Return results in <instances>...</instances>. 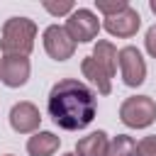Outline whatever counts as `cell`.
Segmentation results:
<instances>
[{"label": "cell", "mask_w": 156, "mask_h": 156, "mask_svg": "<svg viewBox=\"0 0 156 156\" xmlns=\"http://www.w3.org/2000/svg\"><path fill=\"white\" fill-rule=\"evenodd\" d=\"M107 146H110L107 132L98 129V132H90L88 136H80L73 154L76 156H107Z\"/></svg>", "instance_id": "11"}, {"label": "cell", "mask_w": 156, "mask_h": 156, "mask_svg": "<svg viewBox=\"0 0 156 156\" xmlns=\"http://www.w3.org/2000/svg\"><path fill=\"white\" fill-rule=\"evenodd\" d=\"M80 73H83V78H88V83H90L100 95H110V93H112V80H110L107 73L95 63L93 56H85V58L80 61Z\"/></svg>", "instance_id": "12"}, {"label": "cell", "mask_w": 156, "mask_h": 156, "mask_svg": "<svg viewBox=\"0 0 156 156\" xmlns=\"http://www.w3.org/2000/svg\"><path fill=\"white\" fill-rule=\"evenodd\" d=\"M58 146H61V139L46 129H39L27 139V154L29 156H54L58 151Z\"/></svg>", "instance_id": "10"}, {"label": "cell", "mask_w": 156, "mask_h": 156, "mask_svg": "<svg viewBox=\"0 0 156 156\" xmlns=\"http://www.w3.org/2000/svg\"><path fill=\"white\" fill-rule=\"evenodd\" d=\"M100 20H98V15L93 12V10H88V7H76L68 17H66V24H63V29L68 32V37L76 41V44H88V41H93L95 37H98V32H100Z\"/></svg>", "instance_id": "4"}, {"label": "cell", "mask_w": 156, "mask_h": 156, "mask_svg": "<svg viewBox=\"0 0 156 156\" xmlns=\"http://www.w3.org/2000/svg\"><path fill=\"white\" fill-rule=\"evenodd\" d=\"M119 122L129 129H146L156 122V100L149 95H132L119 105Z\"/></svg>", "instance_id": "3"}, {"label": "cell", "mask_w": 156, "mask_h": 156, "mask_svg": "<svg viewBox=\"0 0 156 156\" xmlns=\"http://www.w3.org/2000/svg\"><path fill=\"white\" fill-rule=\"evenodd\" d=\"M41 7L49 12V15H54V17H68L73 10H76V5H73V0H44L41 2Z\"/></svg>", "instance_id": "15"}, {"label": "cell", "mask_w": 156, "mask_h": 156, "mask_svg": "<svg viewBox=\"0 0 156 156\" xmlns=\"http://www.w3.org/2000/svg\"><path fill=\"white\" fill-rule=\"evenodd\" d=\"M149 10H151V12L156 15V0H149Z\"/></svg>", "instance_id": "19"}, {"label": "cell", "mask_w": 156, "mask_h": 156, "mask_svg": "<svg viewBox=\"0 0 156 156\" xmlns=\"http://www.w3.org/2000/svg\"><path fill=\"white\" fill-rule=\"evenodd\" d=\"M29 73H32V66H29L27 56H2L0 58V80L7 88L27 85Z\"/></svg>", "instance_id": "9"}, {"label": "cell", "mask_w": 156, "mask_h": 156, "mask_svg": "<svg viewBox=\"0 0 156 156\" xmlns=\"http://www.w3.org/2000/svg\"><path fill=\"white\" fill-rule=\"evenodd\" d=\"M46 110L56 127L66 132H78V129H85L95 119L98 100H95V93L83 80L61 78L49 90Z\"/></svg>", "instance_id": "1"}, {"label": "cell", "mask_w": 156, "mask_h": 156, "mask_svg": "<svg viewBox=\"0 0 156 156\" xmlns=\"http://www.w3.org/2000/svg\"><path fill=\"white\" fill-rule=\"evenodd\" d=\"M41 41H44V51L54 61H68L76 54V41L68 37V32L61 24H49L41 34Z\"/></svg>", "instance_id": "6"}, {"label": "cell", "mask_w": 156, "mask_h": 156, "mask_svg": "<svg viewBox=\"0 0 156 156\" xmlns=\"http://www.w3.org/2000/svg\"><path fill=\"white\" fill-rule=\"evenodd\" d=\"M127 5H129L127 0H98V2H95L98 12H100L102 17H112V15L122 12V10L127 7Z\"/></svg>", "instance_id": "16"}, {"label": "cell", "mask_w": 156, "mask_h": 156, "mask_svg": "<svg viewBox=\"0 0 156 156\" xmlns=\"http://www.w3.org/2000/svg\"><path fill=\"white\" fill-rule=\"evenodd\" d=\"M37 39V24L29 17H10L0 32L2 56H29Z\"/></svg>", "instance_id": "2"}, {"label": "cell", "mask_w": 156, "mask_h": 156, "mask_svg": "<svg viewBox=\"0 0 156 156\" xmlns=\"http://www.w3.org/2000/svg\"><path fill=\"white\" fill-rule=\"evenodd\" d=\"M117 66L122 73V83L129 88H139L146 80V61L141 56V51L132 44L122 46L117 51Z\"/></svg>", "instance_id": "5"}, {"label": "cell", "mask_w": 156, "mask_h": 156, "mask_svg": "<svg viewBox=\"0 0 156 156\" xmlns=\"http://www.w3.org/2000/svg\"><path fill=\"white\" fill-rule=\"evenodd\" d=\"M136 156H156V134H149L136 141Z\"/></svg>", "instance_id": "17"}, {"label": "cell", "mask_w": 156, "mask_h": 156, "mask_svg": "<svg viewBox=\"0 0 156 156\" xmlns=\"http://www.w3.org/2000/svg\"><path fill=\"white\" fill-rule=\"evenodd\" d=\"M144 46H146V54H149L151 58H156V24H151V27L146 29Z\"/></svg>", "instance_id": "18"}, {"label": "cell", "mask_w": 156, "mask_h": 156, "mask_svg": "<svg viewBox=\"0 0 156 156\" xmlns=\"http://www.w3.org/2000/svg\"><path fill=\"white\" fill-rule=\"evenodd\" d=\"M100 24L105 27V32H107L110 37L129 39V37H134V34L139 32V27H141V15H139L132 5H127L122 12H117V15H112V17H102Z\"/></svg>", "instance_id": "7"}, {"label": "cell", "mask_w": 156, "mask_h": 156, "mask_svg": "<svg viewBox=\"0 0 156 156\" xmlns=\"http://www.w3.org/2000/svg\"><path fill=\"white\" fill-rule=\"evenodd\" d=\"M90 56L95 58V63H98V66L107 73V78L112 80L115 73H117V46H115L112 41H107V39H100V41L95 44V49H93Z\"/></svg>", "instance_id": "13"}, {"label": "cell", "mask_w": 156, "mask_h": 156, "mask_svg": "<svg viewBox=\"0 0 156 156\" xmlns=\"http://www.w3.org/2000/svg\"><path fill=\"white\" fill-rule=\"evenodd\" d=\"M107 156H136V141L129 134H117L110 139Z\"/></svg>", "instance_id": "14"}, {"label": "cell", "mask_w": 156, "mask_h": 156, "mask_svg": "<svg viewBox=\"0 0 156 156\" xmlns=\"http://www.w3.org/2000/svg\"><path fill=\"white\" fill-rule=\"evenodd\" d=\"M2 156H12V154H2Z\"/></svg>", "instance_id": "21"}, {"label": "cell", "mask_w": 156, "mask_h": 156, "mask_svg": "<svg viewBox=\"0 0 156 156\" xmlns=\"http://www.w3.org/2000/svg\"><path fill=\"white\" fill-rule=\"evenodd\" d=\"M63 156H76V154H73V151H71V154H63Z\"/></svg>", "instance_id": "20"}, {"label": "cell", "mask_w": 156, "mask_h": 156, "mask_svg": "<svg viewBox=\"0 0 156 156\" xmlns=\"http://www.w3.org/2000/svg\"><path fill=\"white\" fill-rule=\"evenodd\" d=\"M10 127L17 134H34L41 127V112L34 102L20 100L10 107Z\"/></svg>", "instance_id": "8"}]
</instances>
